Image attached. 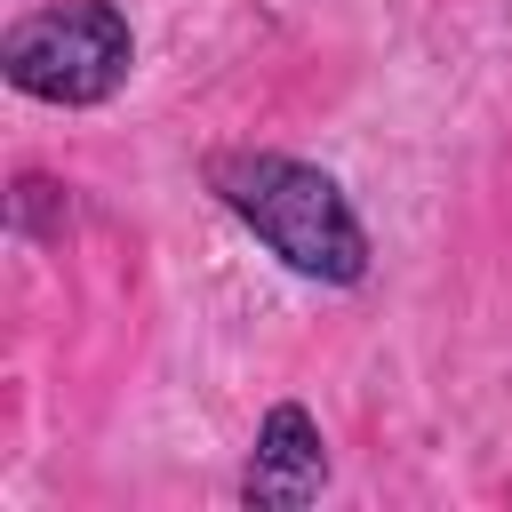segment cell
<instances>
[{"label":"cell","mask_w":512,"mask_h":512,"mask_svg":"<svg viewBox=\"0 0 512 512\" xmlns=\"http://www.w3.org/2000/svg\"><path fill=\"white\" fill-rule=\"evenodd\" d=\"M328 488V440L312 424L304 400H272L264 424H256V448H248V472H240V504L256 512H296Z\"/></svg>","instance_id":"cell-3"},{"label":"cell","mask_w":512,"mask_h":512,"mask_svg":"<svg viewBox=\"0 0 512 512\" xmlns=\"http://www.w3.org/2000/svg\"><path fill=\"white\" fill-rule=\"evenodd\" d=\"M128 64H136V32L112 0H64L40 16H16L0 40L8 88L40 96V104H104V96H120Z\"/></svg>","instance_id":"cell-2"},{"label":"cell","mask_w":512,"mask_h":512,"mask_svg":"<svg viewBox=\"0 0 512 512\" xmlns=\"http://www.w3.org/2000/svg\"><path fill=\"white\" fill-rule=\"evenodd\" d=\"M208 192L304 280L320 288H360L368 280V224L352 216L344 184L296 152H216L208 160Z\"/></svg>","instance_id":"cell-1"}]
</instances>
